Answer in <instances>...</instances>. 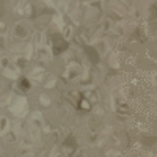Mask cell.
I'll return each instance as SVG.
<instances>
[{
  "label": "cell",
  "mask_w": 157,
  "mask_h": 157,
  "mask_svg": "<svg viewBox=\"0 0 157 157\" xmlns=\"http://www.w3.org/2000/svg\"><path fill=\"white\" fill-rule=\"evenodd\" d=\"M19 86L22 88V91H29V88H30V83L25 80V78H22L21 80V83H19Z\"/></svg>",
  "instance_id": "3"
},
{
  "label": "cell",
  "mask_w": 157,
  "mask_h": 157,
  "mask_svg": "<svg viewBox=\"0 0 157 157\" xmlns=\"http://www.w3.org/2000/svg\"><path fill=\"white\" fill-rule=\"evenodd\" d=\"M52 44H54V54H61V52L68 47V43L64 41L60 35L52 36Z\"/></svg>",
  "instance_id": "1"
},
{
  "label": "cell",
  "mask_w": 157,
  "mask_h": 157,
  "mask_svg": "<svg viewBox=\"0 0 157 157\" xmlns=\"http://www.w3.org/2000/svg\"><path fill=\"white\" fill-rule=\"evenodd\" d=\"M64 145H68V146H71V148H75V141H74L72 137H69L66 141H64Z\"/></svg>",
  "instance_id": "4"
},
{
  "label": "cell",
  "mask_w": 157,
  "mask_h": 157,
  "mask_svg": "<svg viewBox=\"0 0 157 157\" xmlns=\"http://www.w3.org/2000/svg\"><path fill=\"white\" fill-rule=\"evenodd\" d=\"M85 52H86V57L93 61L94 64L99 61V57H98V52H96V49L94 47H90V46H86L85 47Z\"/></svg>",
  "instance_id": "2"
}]
</instances>
